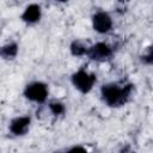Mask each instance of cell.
Segmentation results:
<instances>
[{"label": "cell", "instance_id": "cell-1", "mask_svg": "<svg viewBox=\"0 0 153 153\" xmlns=\"http://www.w3.org/2000/svg\"><path fill=\"white\" fill-rule=\"evenodd\" d=\"M130 88H131L130 85L127 86L126 88H118L114 85H109V86L103 87V96L110 105H120L128 97Z\"/></svg>", "mask_w": 153, "mask_h": 153}, {"label": "cell", "instance_id": "cell-2", "mask_svg": "<svg viewBox=\"0 0 153 153\" xmlns=\"http://www.w3.org/2000/svg\"><path fill=\"white\" fill-rule=\"evenodd\" d=\"M96 80V76L93 74H87L84 71H79L73 75V82L76 88H79L81 92H88Z\"/></svg>", "mask_w": 153, "mask_h": 153}, {"label": "cell", "instance_id": "cell-3", "mask_svg": "<svg viewBox=\"0 0 153 153\" xmlns=\"http://www.w3.org/2000/svg\"><path fill=\"white\" fill-rule=\"evenodd\" d=\"M47 93H48L47 92V87L41 82L31 84L25 90V96L29 99L36 100V102H43L47 98Z\"/></svg>", "mask_w": 153, "mask_h": 153}, {"label": "cell", "instance_id": "cell-4", "mask_svg": "<svg viewBox=\"0 0 153 153\" xmlns=\"http://www.w3.org/2000/svg\"><path fill=\"white\" fill-rule=\"evenodd\" d=\"M93 26L99 32H106L111 27V19L106 13H98L93 18Z\"/></svg>", "mask_w": 153, "mask_h": 153}, {"label": "cell", "instance_id": "cell-5", "mask_svg": "<svg viewBox=\"0 0 153 153\" xmlns=\"http://www.w3.org/2000/svg\"><path fill=\"white\" fill-rule=\"evenodd\" d=\"M110 54H111V50L105 43H98L90 50V56L92 59H97V60L108 57Z\"/></svg>", "mask_w": 153, "mask_h": 153}, {"label": "cell", "instance_id": "cell-6", "mask_svg": "<svg viewBox=\"0 0 153 153\" xmlns=\"http://www.w3.org/2000/svg\"><path fill=\"white\" fill-rule=\"evenodd\" d=\"M30 123V118L29 117H19V118H16L12 124H11V130L14 133V134H23L26 131V128Z\"/></svg>", "mask_w": 153, "mask_h": 153}, {"label": "cell", "instance_id": "cell-7", "mask_svg": "<svg viewBox=\"0 0 153 153\" xmlns=\"http://www.w3.org/2000/svg\"><path fill=\"white\" fill-rule=\"evenodd\" d=\"M39 14H41V11H39V6L37 5H31L29 6L24 14H23V19L25 22H29V23H35L36 20H38L39 18Z\"/></svg>", "mask_w": 153, "mask_h": 153}, {"label": "cell", "instance_id": "cell-8", "mask_svg": "<svg viewBox=\"0 0 153 153\" xmlns=\"http://www.w3.org/2000/svg\"><path fill=\"white\" fill-rule=\"evenodd\" d=\"M16 54H17V45L16 44H10V45L0 48V55L6 57V59L13 57Z\"/></svg>", "mask_w": 153, "mask_h": 153}, {"label": "cell", "instance_id": "cell-9", "mask_svg": "<svg viewBox=\"0 0 153 153\" xmlns=\"http://www.w3.org/2000/svg\"><path fill=\"white\" fill-rule=\"evenodd\" d=\"M72 53L74 55H82L84 53H86V48L81 45L80 42H74L72 44Z\"/></svg>", "mask_w": 153, "mask_h": 153}, {"label": "cell", "instance_id": "cell-10", "mask_svg": "<svg viewBox=\"0 0 153 153\" xmlns=\"http://www.w3.org/2000/svg\"><path fill=\"white\" fill-rule=\"evenodd\" d=\"M50 109L55 115H60L63 112V105L60 103H51L50 104Z\"/></svg>", "mask_w": 153, "mask_h": 153}, {"label": "cell", "instance_id": "cell-11", "mask_svg": "<svg viewBox=\"0 0 153 153\" xmlns=\"http://www.w3.org/2000/svg\"><path fill=\"white\" fill-rule=\"evenodd\" d=\"M72 151H85L84 148H81V147H74Z\"/></svg>", "mask_w": 153, "mask_h": 153}, {"label": "cell", "instance_id": "cell-12", "mask_svg": "<svg viewBox=\"0 0 153 153\" xmlns=\"http://www.w3.org/2000/svg\"><path fill=\"white\" fill-rule=\"evenodd\" d=\"M60 1H66V0H60Z\"/></svg>", "mask_w": 153, "mask_h": 153}]
</instances>
